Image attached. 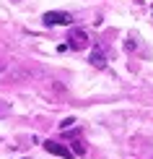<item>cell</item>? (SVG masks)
<instances>
[{
	"label": "cell",
	"instance_id": "obj_2",
	"mask_svg": "<svg viewBox=\"0 0 153 159\" xmlns=\"http://www.w3.org/2000/svg\"><path fill=\"white\" fill-rule=\"evenodd\" d=\"M44 149H47L49 154H55V157H62V159H73L75 157L68 146H62V143H57V141H44Z\"/></svg>",
	"mask_w": 153,
	"mask_h": 159
},
{
	"label": "cell",
	"instance_id": "obj_4",
	"mask_svg": "<svg viewBox=\"0 0 153 159\" xmlns=\"http://www.w3.org/2000/svg\"><path fill=\"white\" fill-rule=\"evenodd\" d=\"M91 65H94V68H106V55H104V50L101 47H94L91 50Z\"/></svg>",
	"mask_w": 153,
	"mask_h": 159
},
{
	"label": "cell",
	"instance_id": "obj_5",
	"mask_svg": "<svg viewBox=\"0 0 153 159\" xmlns=\"http://www.w3.org/2000/svg\"><path fill=\"white\" fill-rule=\"evenodd\" d=\"M73 125H75V117H68V120H62V123H60V128H73Z\"/></svg>",
	"mask_w": 153,
	"mask_h": 159
},
{
	"label": "cell",
	"instance_id": "obj_1",
	"mask_svg": "<svg viewBox=\"0 0 153 159\" xmlns=\"http://www.w3.org/2000/svg\"><path fill=\"white\" fill-rule=\"evenodd\" d=\"M42 21H44V26H68V24H73V16L65 11H47L42 16Z\"/></svg>",
	"mask_w": 153,
	"mask_h": 159
},
{
	"label": "cell",
	"instance_id": "obj_3",
	"mask_svg": "<svg viewBox=\"0 0 153 159\" xmlns=\"http://www.w3.org/2000/svg\"><path fill=\"white\" fill-rule=\"evenodd\" d=\"M68 39H70V42H68V44H70V47H73V50H83V47H86V44H88V34H86V31H83V29H73Z\"/></svg>",
	"mask_w": 153,
	"mask_h": 159
}]
</instances>
